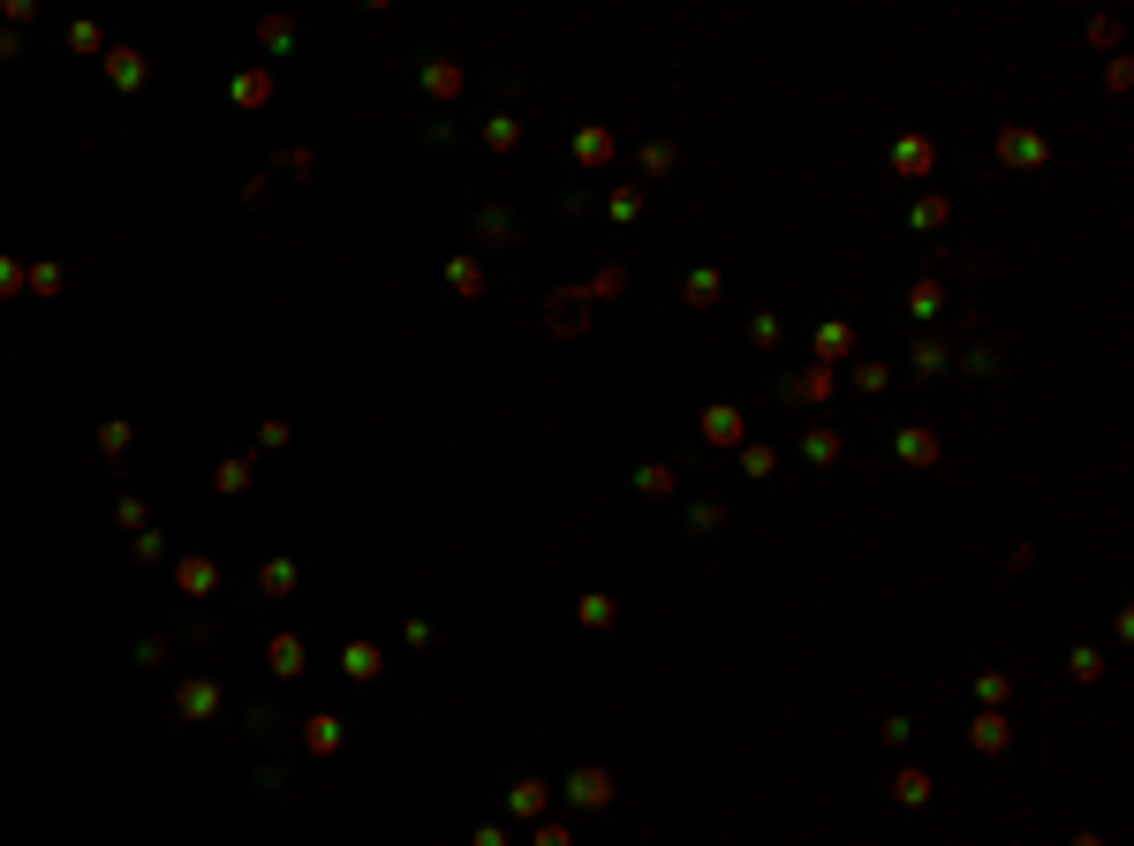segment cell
I'll list each match as a JSON object with an SVG mask.
<instances>
[{
  "label": "cell",
  "mask_w": 1134,
  "mask_h": 846,
  "mask_svg": "<svg viewBox=\"0 0 1134 846\" xmlns=\"http://www.w3.org/2000/svg\"><path fill=\"white\" fill-rule=\"evenodd\" d=\"M885 159H893V174H900V182H930V174H938V144H930L923 129L893 136V152H885Z\"/></svg>",
  "instance_id": "obj_1"
},
{
  "label": "cell",
  "mask_w": 1134,
  "mask_h": 846,
  "mask_svg": "<svg viewBox=\"0 0 1134 846\" xmlns=\"http://www.w3.org/2000/svg\"><path fill=\"white\" fill-rule=\"evenodd\" d=\"M893 454L908 461V469H938V461H945V439L930 431V423H900V431H893Z\"/></svg>",
  "instance_id": "obj_2"
},
{
  "label": "cell",
  "mask_w": 1134,
  "mask_h": 846,
  "mask_svg": "<svg viewBox=\"0 0 1134 846\" xmlns=\"http://www.w3.org/2000/svg\"><path fill=\"white\" fill-rule=\"evenodd\" d=\"M696 431H704V446H719V454H726V446L749 439V416H741L734 401H711L704 416H696Z\"/></svg>",
  "instance_id": "obj_3"
},
{
  "label": "cell",
  "mask_w": 1134,
  "mask_h": 846,
  "mask_svg": "<svg viewBox=\"0 0 1134 846\" xmlns=\"http://www.w3.org/2000/svg\"><path fill=\"white\" fill-rule=\"evenodd\" d=\"M832 386H840V371H825V363H809V371H779V401H787V408L825 401Z\"/></svg>",
  "instance_id": "obj_4"
},
{
  "label": "cell",
  "mask_w": 1134,
  "mask_h": 846,
  "mask_svg": "<svg viewBox=\"0 0 1134 846\" xmlns=\"http://www.w3.org/2000/svg\"><path fill=\"white\" fill-rule=\"evenodd\" d=\"M998 159H1006V167H1044L1051 144L1036 129H1021V121H1006V129H998Z\"/></svg>",
  "instance_id": "obj_5"
},
{
  "label": "cell",
  "mask_w": 1134,
  "mask_h": 846,
  "mask_svg": "<svg viewBox=\"0 0 1134 846\" xmlns=\"http://www.w3.org/2000/svg\"><path fill=\"white\" fill-rule=\"evenodd\" d=\"M613 771H598V763H583V771H575V779H567V801H575V809H613Z\"/></svg>",
  "instance_id": "obj_6"
},
{
  "label": "cell",
  "mask_w": 1134,
  "mask_h": 846,
  "mask_svg": "<svg viewBox=\"0 0 1134 846\" xmlns=\"http://www.w3.org/2000/svg\"><path fill=\"white\" fill-rule=\"evenodd\" d=\"M847 356H855V325L825 318V325H817V363H825V371H847Z\"/></svg>",
  "instance_id": "obj_7"
},
{
  "label": "cell",
  "mask_w": 1134,
  "mask_h": 846,
  "mask_svg": "<svg viewBox=\"0 0 1134 846\" xmlns=\"http://www.w3.org/2000/svg\"><path fill=\"white\" fill-rule=\"evenodd\" d=\"M968 741H976L983 756H1006V741H1014V718H1006V711H976V718H968Z\"/></svg>",
  "instance_id": "obj_8"
},
{
  "label": "cell",
  "mask_w": 1134,
  "mask_h": 846,
  "mask_svg": "<svg viewBox=\"0 0 1134 846\" xmlns=\"http://www.w3.org/2000/svg\"><path fill=\"white\" fill-rule=\"evenodd\" d=\"M507 809H515V816H530V824H545V809H552V786H545V779H515V786H507Z\"/></svg>",
  "instance_id": "obj_9"
},
{
  "label": "cell",
  "mask_w": 1134,
  "mask_h": 846,
  "mask_svg": "<svg viewBox=\"0 0 1134 846\" xmlns=\"http://www.w3.org/2000/svg\"><path fill=\"white\" fill-rule=\"evenodd\" d=\"M106 84H114V91H137L144 84V53L137 46H106Z\"/></svg>",
  "instance_id": "obj_10"
},
{
  "label": "cell",
  "mask_w": 1134,
  "mask_h": 846,
  "mask_svg": "<svg viewBox=\"0 0 1134 846\" xmlns=\"http://www.w3.org/2000/svg\"><path fill=\"white\" fill-rule=\"evenodd\" d=\"M613 152H620V144H613V129H598V121H590V129H575V159H583L590 174H598V167H613Z\"/></svg>",
  "instance_id": "obj_11"
},
{
  "label": "cell",
  "mask_w": 1134,
  "mask_h": 846,
  "mask_svg": "<svg viewBox=\"0 0 1134 846\" xmlns=\"http://www.w3.org/2000/svg\"><path fill=\"white\" fill-rule=\"evenodd\" d=\"M174 582H182V597H212V582H220V567H212L205 552H189V559H174Z\"/></svg>",
  "instance_id": "obj_12"
},
{
  "label": "cell",
  "mask_w": 1134,
  "mask_h": 846,
  "mask_svg": "<svg viewBox=\"0 0 1134 846\" xmlns=\"http://www.w3.org/2000/svg\"><path fill=\"white\" fill-rule=\"evenodd\" d=\"M719 295H726V272L719 265H696V272H688V288H681V303L688 310H711Z\"/></svg>",
  "instance_id": "obj_13"
},
{
  "label": "cell",
  "mask_w": 1134,
  "mask_h": 846,
  "mask_svg": "<svg viewBox=\"0 0 1134 846\" xmlns=\"http://www.w3.org/2000/svg\"><path fill=\"white\" fill-rule=\"evenodd\" d=\"M802 454H809V469H832V461L847 454V439H840V423H817V431H809L802 439Z\"/></svg>",
  "instance_id": "obj_14"
},
{
  "label": "cell",
  "mask_w": 1134,
  "mask_h": 846,
  "mask_svg": "<svg viewBox=\"0 0 1134 846\" xmlns=\"http://www.w3.org/2000/svg\"><path fill=\"white\" fill-rule=\"evenodd\" d=\"M174 703H182V718H212V711H220V680H205V673L182 680V695H174Z\"/></svg>",
  "instance_id": "obj_15"
},
{
  "label": "cell",
  "mask_w": 1134,
  "mask_h": 846,
  "mask_svg": "<svg viewBox=\"0 0 1134 846\" xmlns=\"http://www.w3.org/2000/svg\"><path fill=\"white\" fill-rule=\"evenodd\" d=\"M885 794H893L900 809H923V801H930V771H915V763H900V771H893V786H885Z\"/></svg>",
  "instance_id": "obj_16"
},
{
  "label": "cell",
  "mask_w": 1134,
  "mask_h": 846,
  "mask_svg": "<svg viewBox=\"0 0 1134 846\" xmlns=\"http://www.w3.org/2000/svg\"><path fill=\"white\" fill-rule=\"evenodd\" d=\"M341 673L348 680H378V673H386V650H378V643H348L341 650Z\"/></svg>",
  "instance_id": "obj_17"
},
{
  "label": "cell",
  "mask_w": 1134,
  "mask_h": 846,
  "mask_svg": "<svg viewBox=\"0 0 1134 846\" xmlns=\"http://www.w3.org/2000/svg\"><path fill=\"white\" fill-rule=\"evenodd\" d=\"M227 99H235V106H265V99H273V68H242L235 84H227Z\"/></svg>",
  "instance_id": "obj_18"
},
{
  "label": "cell",
  "mask_w": 1134,
  "mask_h": 846,
  "mask_svg": "<svg viewBox=\"0 0 1134 846\" xmlns=\"http://www.w3.org/2000/svg\"><path fill=\"white\" fill-rule=\"evenodd\" d=\"M945 220H953V204H945V197H938V189H930V197H915V204H908V227H915V235H938V227H945Z\"/></svg>",
  "instance_id": "obj_19"
},
{
  "label": "cell",
  "mask_w": 1134,
  "mask_h": 846,
  "mask_svg": "<svg viewBox=\"0 0 1134 846\" xmlns=\"http://www.w3.org/2000/svg\"><path fill=\"white\" fill-rule=\"evenodd\" d=\"M636 491H643V499H673V491H681L673 461H643V469H636Z\"/></svg>",
  "instance_id": "obj_20"
},
{
  "label": "cell",
  "mask_w": 1134,
  "mask_h": 846,
  "mask_svg": "<svg viewBox=\"0 0 1134 846\" xmlns=\"http://www.w3.org/2000/svg\"><path fill=\"white\" fill-rule=\"evenodd\" d=\"M265 658H273L280 680H295V673H303V635H273V643H265Z\"/></svg>",
  "instance_id": "obj_21"
},
{
  "label": "cell",
  "mask_w": 1134,
  "mask_h": 846,
  "mask_svg": "<svg viewBox=\"0 0 1134 846\" xmlns=\"http://www.w3.org/2000/svg\"><path fill=\"white\" fill-rule=\"evenodd\" d=\"M779 340H787V318H779V310H756V318H749V348H764V356H772Z\"/></svg>",
  "instance_id": "obj_22"
},
{
  "label": "cell",
  "mask_w": 1134,
  "mask_h": 846,
  "mask_svg": "<svg viewBox=\"0 0 1134 846\" xmlns=\"http://www.w3.org/2000/svg\"><path fill=\"white\" fill-rule=\"evenodd\" d=\"M447 288L477 303V295H484V265H477V257H454V265H447Z\"/></svg>",
  "instance_id": "obj_23"
},
{
  "label": "cell",
  "mask_w": 1134,
  "mask_h": 846,
  "mask_svg": "<svg viewBox=\"0 0 1134 846\" xmlns=\"http://www.w3.org/2000/svg\"><path fill=\"white\" fill-rule=\"evenodd\" d=\"M945 371V340H915L908 348V378H938Z\"/></svg>",
  "instance_id": "obj_24"
},
{
  "label": "cell",
  "mask_w": 1134,
  "mask_h": 846,
  "mask_svg": "<svg viewBox=\"0 0 1134 846\" xmlns=\"http://www.w3.org/2000/svg\"><path fill=\"white\" fill-rule=\"evenodd\" d=\"M424 91H431V99H454V91H462V68H454V61H424Z\"/></svg>",
  "instance_id": "obj_25"
},
{
  "label": "cell",
  "mask_w": 1134,
  "mask_h": 846,
  "mask_svg": "<svg viewBox=\"0 0 1134 846\" xmlns=\"http://www.w3.org/2000/svg\"><path fill=\"white\" fill-rule=\"evenodd\" d=\"M303 748H310V756H333V748H341V718H310V726H303Z\"/></svg>",
  "instance_id": "obj_26"
},
{
  "label": "cell",
  "mask_w": 1134,
  "mask_h": 846,
  "mask_svg": "<svg viewBox=\"0 0 1134 846\" xmlns=\"http://www.w3.org/2000/svg\"><path fill=\"white\" fill-rule=\"evenodd\" d=\"M938 310H945V288H938V280H915V288H908V318H938Z\"/></svg>",
  "instance_id": "obj_27"
},
{
  "label": "cell",
  "mask_w": 1134,
  "mask_h": 846,
  "mask_svg": "<svg viewBox=\"0 0 1134 846\" xmlns=\"http://www.w3.org/2000/svg\"><path fill=\"white\" fill-rule=\"evenodd\" d=\"M575 620H583V627H613V620H620V605H613L605 590H590L583 605H575Z\"/></svg>",
  "instance_id": "obj_28"
},
{
  "label": "cell",
  "mask_w": 1134,
  "mask_h": 846,
  "mask_svg": "<svg viewBox=\"0 0 1134 846\" xmlns=\"http://www.w3.org/2000/svg\"><path fill=\"white\" fill-rule=\"evenodd\" d=\"M605 212H613V220H643V189H636V182L605 189Z\"/></svg>",
  "instance_id": "obj_29"
},
{
  "label": "cell",
  "mask_w": 1134,
  "mask_h": 846,
  "mask_svg": "<svg viewBox=\"0 0 1134 846\" xmlns=\"http://www.w3.org/2000/svg\"><path fill=\"white\" fill-rule=\"evenodd\" d=\"M484 144H492V152H515V144H522V121L515 114H492V121H484Z\"/></svg>",
  "instance_id": "obj_30"
},
{
  "label": "cell",
  "mask_w": 1134,
  "mask_h": 846,
  "mask_svg": "<svg viewBox=\"0 0 1134 846\" xmlns=\"http://www.w3.org/2000/svg\"><path fill=\"white\" fill-rule=\"evenodd\" d=\"M741 469H749V476H772V469H779V446H764V439H741Z\"/></svg>",
  "instance_id": "obj_31"
},
{
  "label": "cell",
  "mask_w": 1134,
  "mask_h": 846,
  "mask_svg": "<svg viewBox=\"0 0 1134 846\" xmlns=\"http://www.w3.org/2000/svg\"><path fill=\"white\" fill-rule=\"evenodd\" d=\"M212 491L242 499V491H250V461H220V469H212Z\"/></svg>",
  "instance_id": "obj_32"
},
{
  "label": "cell",
  "mask_w": 1134,
  "mask_h": 846,
  "mask_svg": "<svg viewBox=\"0 0 1134 846\" xmlns=\"http://www.w3.org/2000/svg\"><path fill=\"white\" fill-rule=\"evenodd\" d=\"M1066 673L1082 680V688H1089V680H1104V650H1089V643H1074V658H1066Z\"/></svg>",
  "instance_id": "obj_33"
},
{
  "label": "cell",
  "mask_w": 1134,
  "mask_h": 846,
  "mask_svg": "<svg viewBox=\"0 0 1134 846\" xmlns=\"http://www.w3.org/2000/svg\"><path fill=\"white\" fill-rule=\"evenodd\" d=\"M620 288H628V272H620V265H605L598 280H590V288H583V303H613Z\"/></svg>",
  "instance_id": "obj_34"
},
{
  "label": "cell",
  "mask_w": 1134,
  "mask_h": 846,
  "mask_svg": "<svg viewBox=\"0 0 1134 846\" xmlns=\"http://www.w3.org/2000/svg\"><path fill=\"white\" fill-rule=\"evenodd\" d=\"M840 378H855L862 393H885V386H893V371H885V363H847Z\"/></svg>",
  "instance_id": "obj_35"
},
{
  "label": "cell",
  "mask_w": 1134,
  "mask_h": 846,
  "mask_svg": "<svg viewBox=\"0 0 1134 846\" xmlns=\"http://www.w3.org/2000/svg\"><path fill=\"white\" fill-rule=\"evenodd\" d=\"M258 590H265V597H288V590H295V559H273V567L258 575Z\"/></svg>",
  "instance_id": "obj_36"
},
{
  "label": "cell",
  "mask_w": 1134,
  "mask_h": 846,
  "mask_svg": "<svg viewBox=\"0 0 1134 846\" xmlns=\"http://www.w3.org/2000/svg\"><path fill=\"white\" fill-rule=\"evenodd\" d=\"M258 38H265V53H288V46H295V23H288V16H265Z\"/></svg>",
  "instance_id": "obj_37"
},
{
  "label": "cell",
  "mask_w": 1134,
  "mask_h": 846,
  "mask_svg": "<svg viewBox=\"0 0 1134 846\" xmlns=\"http://www.w3.org/2000/svg\"><path fill=\"white\" fill-rule=\"evenodd\" d=\"M477 235L484 242H507V235H515V212H499V204H492V212H477Z\"/></svg>",
  "instance_id": "obj_38"
},
{
  "label": "cell",
  "mask_w": 1134,
  "mask_h": 846,
  "mask_svg": "<svg viewBox=\"0 0 1134 846\" xmlns=\"http://www.w3.org/2000/svg\"><path fill=\"white\" fill-rule=\"evenodd\" d=\"M1006 695H1014V680H1006V673H983V680H976V703H983V711H998Z\"/></svg>",
  "instance_id": "obj_39"
},
{
  "label": "cell",
  "mask_w": 1134,
  "mask_h": 846,
  "mask_svg": "<svg viewBox=\"0 0 1134 846\" xmlns=\"http://www.w3.org/2000/svg\"><path fill=\"white\" fill-rule=\"evenodd\" d=\"M719 522H726L719 499H696V507H688V529H719Z\"/></svg>",
  "instance_id": "obj_40"
},
{
  "label": "cell",
  "mask_w": 1134,
  "mask_h": 846,
  "mask_svg": "<svg viewBox=\"0 0 1134 846\" xmlns=\"http://www.w3.org/2000/svg\"><path fill=\"white\" fill-rule=\"evenodd\" d=\"M643 174H673V144H643Z\"/></svg>",
  "instance_id": "obj_41"
},
{
  "label": "cell",
  "mask_w": 1134,
  "mask_h": 846,
  "mask_svg": "<svg viewBox=\"0 0 1134 846\" xmlns=\"http://www.w3.org/2000/svg\"><path fill=\"white\" fill-rule=\"evenodd\" d=\"M530 846H575V831H567V824H537Z\"/></svg>",
  "instance_id": "obj_42"
},
{
  "label": "cell",
  "mask_w": 1134,
  "mask_h": 846,
  "mask_svg": "<svg viewBox=\"0 0 1134 846\" xmlns=\"http://www.w3.org/2000/svg\"><path fill=\"white\" fill-rule=\"evenodd\" d=\"M1104 84H1112V91H1127V84H1134V61H1127V53H1112V68H1104Z\"/></svg>",
  "instance_id": "obj_43"
},
{
  "label": "cell",
  "mask_w": 1134,
  "mask_h": 846,
  "mask_svg": "<svg viewBox=\"0 0 1134 846\" xmlns=\"http://www.w3.org/2000/svg\"><path fill=\"white\" fill-rule=\"evenodd\" d=\"M1089 46L1112 53V46H1119V23H1112V16H1097V23H1089Z\"/></svg>",
  "instance_id": "obj_44"
},
{
  "label": "cell",
  "mask_w": 1134,
  "mask_h": 846,
  "mask_svg": "<svg viewBox=\"0 0 1134 846\" xmlns=\"http://www.w3.org/2000/svg\"><path fill=\"white\" fill-rule=\"evenodd\" d=\"M877 733H885V748H908V741H915V726H908V718H885Z\"/></svg>",
  "instance_id": "obj_45"
},
{
  "label": "cell",
  "mask_w": 1134,
  "mask_h": 846,
  "mask_svg": "<svg viewBox=\"0 0 1134 846\" xmlns=\"http://www.w3.org/2000/svg\"><path fill=\"white\" fill-rule=\"evenodd\" d=\"M61 288V265H31V295H53Z\"/></svg>",
  "instance_id": "obj_46"
},
{
  "label": "cell",
  "mask_w": 1134,
  "mask_h": 846,
  "mask_svg": "<svg viewBox=\"0 0 1134 846\" xmlns=\"http://www.w3.org/2000/svg\"><path fill=\"white\" fill-rule=\"evenodd\" d=\"M16 288H23V265H16V257H0V303H8Z\"/></svg>",
  "instance_id": "obj_47"
},
{
  "label": "cell",
  "mask_w": 1134,
  "mask_h": 846,
  "mask_svg": "<svg viewBox=\"0 0 1134 846\" xmlns=\"http://www.w3.org/2000/svg\"><path fill=\"white\" fill-rule=\"evenodd\" d=\"M477 846H507V831H499V824H477Z\"/></svg>",
  "instance_id": "obj_48"
},
{
  "label": "cell",
  "mask_w": 1134,
  "mask_h": 846,
  "mask_svg": "<svg viewBox=\"0 0 1134 846\" xmlns=\"http://www.w3.org/2000/svg\"><path fill=\"white\" fill-rule=\"evenodd\" d=\"M0 61H16V38H8V31H0Z\"/></svg>",
  "instance_id": "obj_49"
},
{
  "label": "cell",
  "mask_w": 1134,
  "mask_h": 846,
  "mask_svg": "<svg viewBox=\"0 0 1134 846\" xmlns=\"http://www.w3.org/2000/svg\"><path fill=\"white\" fill-rule=\"evenodd\" d=\"M1074 846H1104V839H1097V831H1082V839H1074Z\"/></svg>",
  "instance_id": "obj_50"
}]
</instances>
